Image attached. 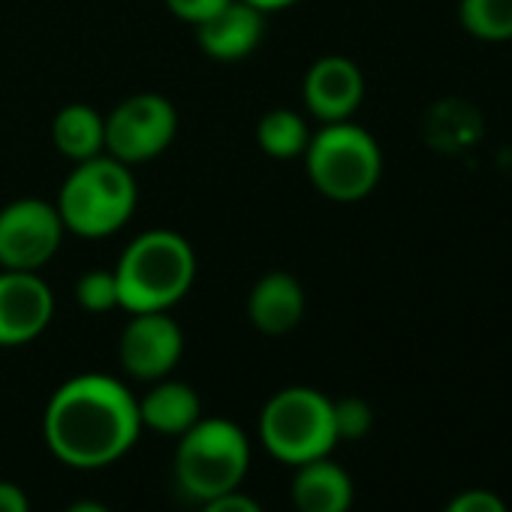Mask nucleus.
<instances>
[{"label":"nucleus","mask_w":512,"mask_h":512,"mask_svg":"<svg viewBox=\"0 0 512 512\" xmlns=\"http://www.w3.org/2000/svg\"><path fill=\"white\" fill-rule=\"evenodd\" d=\"M260 440L284 464H308L329 458L338 446L332 398L311 386L275 392L260 413Z\"/></svg>","instance_id":"423d86ee"},{"label":"nucleus","mask_w":512,"mask_h":512,"mask_svg":"<svg viewBox=\"0 0 512 512\" xmlns=\"http://www.w3.org/2000/svg\"><path fill=\"white\" fill-rule=\"evenodd\" d=\"M184 353L181 326L169 317V311L133 314L118 341L121 368L145 383L163 380L175 371Z\"/></svg>","instance_id":"1a4fd4ad"},{"label":"nucleus","mask_w":512,"mask_h":512,"mask_svg":"<svg viewBox=\"0 0 512 512\" xmlns=\"http://www.w3.org/2000/svg\"><path fill=\"white\" fill-rule=\"evenodd\" d=\"M229 0H166V7L172 16H178L181 22H190L193 28L199 22H205L208 16H214L220 7H226Z\"/></svg>","instance_id":"4be33fe9"},{"label":"nucleus","mask_w":512,"mask_h":512,"mask_svg":"<svg viewBox=\"0 0 512 512\" xmlns=\"http://www.w3.org/2000/svg\"><path fill=\"white\" fill-rule=\"evenodd\" d=\"M202 512H263V506L238 488V491H229V494H220V497L202 503Z\"/></svg>","instance_id":"5701e85b"},{"label":"nucleus","mask_w":512,"mask_h":512,"mask_svg":"<svg viewBox=\"0 0 512 512\" xmlns=\"http://www.w3.org/2000/svg\"><path fill=\"white\" fill-rule=\"evenodd\" d=\"M0 512H31V500L16 482H0Z\"/></svg>","instance_id":"b1692460"},{"label":"nucleus","mask_w":512,"mask_h":512,"mask_svg":"<svg viewBox=\"0 0 512 512\" xmlns=\"http://www.w3.org/2000/svg\"><path fill=\"white\" fill-rule=\"evenodd\" d=\"M311 184L332 202H359L371 196L383 175V151L377 139L350 121L323 124L305 148Z\"/></svg>","instance_id":"39448f33"},{"label":"nucleus","mask_w":512,"mask_h":512,"mask_svg":"<svg viewBox=\"0 0 512 512\" xmlns=\"http://www.w3.org/2000/svg\"><path fill=\"white\" fill-rule=\"evenodd\" d=\"M64 220L46 199L25 196L0 208V266L37 272L58 253Z\"/></svg>","instance_id":"6e6552de"},{"label":"nucleus","mask_w":512,"mask_h":512,"mask_svg":"<svg viewBox=\"0 0 512 512\" xmlns=\"http://www.w3.org/2000/svg\"><path fill=\"white\" fill-rule=\"evenodd\" d=\"M250 7L263 10V13H275V10H287L293 4H299V0H247Z\"/></svg>","instance_id":"393cba45"},{"label":"nucleus","mask_w":512,"mask_h":512,"mask_svg":"<svg viewBox=\"0 0 512 512\" xmlns=\"http://www.w3.org/2000/svg\"><path fill=\"white\" fill-rule=\"evenodd\" d=\"M139 419L142 428L163 434V437H181L187 428H193L202 419V401L193 386L181 380H154V386L139 398Z\"/></svg>","instance_id":"2eb2a0df"},{"label":"nucleus","mask_w":512,"mask_h":512,"mask_svg":"<svg viewBox=\"0 0 512 512\" xmlns=\"http://www.w3.org/2000/svg\"><path fill=\"white\" fill-rule=\"evenodd\" d=\"M178 133V112L163 94H133L106 118V151L121 163H145L163 154Z\"/></svg>","instance_id":"0eeeda50"},{"label":"nucleus","mask_w":512,"mask_h":512,"mask_svg":"<svg viewBox=\"0 0 512 512\" xmlns=\"http://www.w3.org/2000/svg\"><path fill=\"white\" fill-rule=\"evenodd\" d=\"M302 97H305L308 112L317 121H323V124L350 121L356 115V109L362 106L365 76L350 58L326 55L311 64L305 85H302Z\"/></svg>","instance_id":"9b49d317"},{"label":"nucleus","mask_w":512,"mask_h":512,"mask_svg":"<svg viewBox=\"0 0 512 512\" xmlns=\"http://www.w3.org/2000/svg\"><path fill=\"white\" fill-rule=\"evenodd\" d=\"M55 317V296L37 272H0V347L37 341Z\"/></svg>","instance_id":"9d476101"},{"label":"nucleus","mask_w":512,"mask_h":512,"mask_svg":"<svg viewBox=\"0 0 512 512\" xmlns=\"http://www.w3.org/2000/svg\"><path fill=\"white\" fill-rule=\"evenodd\" d=\"M247 317L263 335H287L305 317V290L287 272H272L253 284L247 296Z\"/></svg>","instance_id":"ddd939ff"},{"label":"nucleus","mask_w":512,"mask_h":512,"mask_svg":"<svg viewBox=\"0 0 512 512\" xmlns=\"http://www.w3.org/2000/svg\"><path fill=\"white\" fill-rule=\"evenodd\" d=\"M115 281L118 308L130 314L169 311L196 281V253L184 235L172 229H148L124 247Z\"/></svg>","instance_id":"f03ea898"},{"label":"nucleus","mask_w":512,"mask_h":512,"mask_svg":"<svg viewBox=\"0 0 512 512\" xmlns=\"http://www.w3.org/2000/svg\"><path fill=\"white\" fill-rule=\"evenodd\" d=\"M52 139L64 157L76 163L91 160L106 151V118L88 103H70L55 115Z\"/></svg>","instance_id":"dca6fc26"},{"label":"nucleus","mask_w":512,"mask_h":512,"mask_svg":"<svg viewBox=\"0 0 512 512\" xmlns=\"http://www.w3.org/2000/svg\"><path fill=\"white\" fill-rule=\"evenodd\" d=\"M290 497L299 512H350L353 479L332 458H317L296 467Z\"/></svg>","instance_id":"4468645a"},{"label":"nucleus","mask_w":512,"mask_h":512,"mask_svg":"<svg viewBox=\"0 0 512 512\" xmlns=\"http://www.w3.org/2000/svg\"><path fill=\"white\" fill-rule=\"evenodd\" d=\"M142 419L133 392L109 374H79L55 389L43 413L49 452L70 467H106L139 440Z\"/></svg>","instance_id":"f257e3e1"},{"label":"nucleus","mask_w":512,"mask_h":512,"mask_svg":"<svg viewBox=\"0 0 512 512\" xmlns=\"http://www.w3.org/2000/svg\"><path fill=\"white\" fill-rule=\"evenodd\" d=\"M64 512H112V509L106 503H100V500H76Z\"/></svg>","instance_id":"a878e982"},{"label":"nucleus","mask_w":512,"mask_h":512,"mask_svg":"<svg viewBox=\"0 0 512 512\" xmlns=\"http://www.w3.org/2000/svg\"><path fill=\"white\" fill-rule=\"evenodd\" d=\"M256 142H260V148L275 160H293L305 154L311 142V130L299 112L272 109L256 124Z\"/></svg>","instance_id":"f3484780"},{"label":"nucleus","mask_w":512,"mask_h":512,"mask_svg":"<svg viewBox=\"0 0 512 512\" xmlns=\"http://www.w3.org/2000/svg\"><path fill=\"white\" fill-rule=\"evenodd\" d=\"M136 178L127 163L112 154H97L76 163L58 193V214L64 229L82 238H106L118 232L136 211Z\"/></svg>","instance_id":"7ed1b4c3"},{"label":"nucleus","mask_w":512,"mask_h":512,"mask_svg":"<svg viewBox=\"0 0 512 512\" xmlns=\"http://www.w3.org/2000/svg\"><path fill=\"white\" fill-rule=\"evenodd\" d=\"M76 299L91 314H106V311L118 308V281H115V272H103V269L85 272L76 281Z\"/></svg>","instance_id":"6ab92c4d"},{"label":"nucleus","mask_w":512,"mask_h":512,"mask_svg":"<svg viewBox=\"0 0 512 512\" xmlns=\"http://www.w3.org/2000/svg\"><path fill=\"white\" fill-rule=\"evenodd\" d=\"M250 467V440L232 419H199L178 437L175 485L193 503L238 491Z\"/></svg>","instance_id":"20e7f679"},{"label":"nucleus","mask_w":512,"mask_h":512,"mask_svg":"<svg viewBox=\"0 0 512 512\" xmlns=\"http://www.w3.org/2000/svg\"><path fill=\"white\" fill-rule=\"evenodd\" d=\"M332 416H335V431H338V440H359L371 431L374 425V410L365 398H341V401H332Z\"/></svg>","instance_id":"aec40b11"},{"label":"nucleus","mask_w":512,"mask_h":512,"mask_svg":"<svg viewBox=\"0 0 512 512\" xmlns=\"http://www.w3.org/2000/svg\"><path fill=\"white\" fill-rule=\"evenodd\" d=\"M443 512H509L503 497L488 491V488H467L461 494H455Z\"/></svg>","instance_id":"412c9836"},{"label":"nucleus","mask_w":512,"mask_h":512,"mask_svg":"<svg viewBox=\"0 0 512 512\" xmlns=\"http://www.w3.org/2000/svg\"><path fill=\"white\" fill-rule=\"evenodd\" d=\"M266 34V13L247 0H229L214 16L196 25L199 49L214 61H241L256 52Z\"/></svg>","instance_id":"f8f14e48"},{"label":"nucleus","mask_w":512,"mask_h":512,"mask_svg":"<svg viewBox=\"0 0 512 512\" xmlns=\"http://www.w3.org/2000/svg\"><path fill=\"white\" fill-rule=\"evenodd\" d=\"M458 22L476 40L506 43L512 40V0H461Z\"/></svg>","instance_id":"a211bd4d"}]
</instances>
